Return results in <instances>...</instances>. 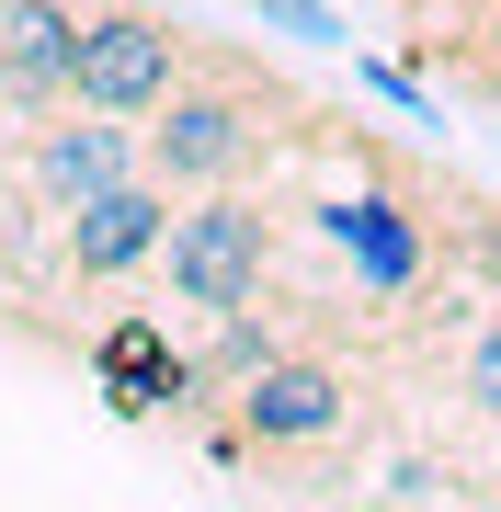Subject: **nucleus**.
Instances as JSON below:
<instances>
[{
    "instance_id": "nucleus-1",
    "label": "nucleus",
    "mask_w": 501,
    "mask_h": 512,
    "mask_svg": "<svg viewBox=\"0 0 501 512\" xmlns=\"http://www.w3.org/2000/svg\"><path fill=\"white\" fill-rule=\"evenodd\" d=\"M160 274H171V308H194V319L251 308V296H262V274H274V205L217 183L205 205H183V217H171Z\"/></svg>"
},
{
    "instance_id": "nucleus-2",
    "label": "nucleus",
    "mask_w": 501,
    "mask_h": 512,
    "mask_svg": "<svg viewBox=\"0 0 501 512\" xmlns=\"http://www.w3.org/2000/svg\"><path fill=\"white\" fill-rule=\"evenodd\" d=\"M194 35L171 12H137V0H103V12H80V46H69V103L80 114H160L171 80H183Z\"/></svg>"
},
{
    "instance_id": "nucleus-3",
    "label": "nucleus",
    "mask_w": 501,
    "mask_h": 512,
    "mask_svg": "<svg viewBox=\"0 0 501 512\" xmlns=\"http://www.w3.org/2000/svg\"><path fill=\"white\" fill-rule=\"evenodd\" d=\"M262 148V103L251 92H217V80H171V103H160V126L149 148H137V171H149L160 194H217V183H240V160Z\"/></svg>"
},
{
    "instance_id": "nucleus-4",
    "label": "nucleus",
    "mask_w": 501,
    "mask_h": 512,
    "mask_svg": "<svg viewBox=\"0 0 501 512\" xmlns=\"http://www.w3.org/2000/svg\"><path fill=\"white\" fill-rule=\"evenodd\" d=\"M114 183H137V137L114 126V114H46L35 137H23V194L46 205V217H69V205H92Z\"/></svg>"
},
{
    "instance_id": "nucleus-5",
    "label": "nucleus",
    "mask_w": 501,
    "mask_h": 512,
    "mask_svg": "<svg viewBox=\"0 0 501 512\" xmlns=\"http://www.w3.org/2000/svg\"><path fill=\"white\" fill-rule=\"evenodd\" d=\"M228 410H240L251 444H319L353 421V376L319 365V353H262V365L228 387Z\"/></svg>"
},
{
    "instance_id": "nucleus-6",
    "label": "nucleus",
    "mask_w": 501,
    "mask_h": 512,
    "mask_svg": "<svg viewBox=\"0 0 501 512\" xmlns=\"http://www.w3.org/2000/svg\"><path fill=\"white\" fill-rule=\"evenodd\" d=\"M160 239H171V194L149 183V171L57 217V251H69L80 285H114V274H137V262H160Z\"/></svg>"
},
{
    "instance_id": "nucleus-7",
    "label": "nucleus",
    "mask_w": 501,
    "mask_h": 512,
    "mask_svg": "<svg viewBox=\"0 0 501 512\" xmlns=\"http://www.w3.org/2000/svg\"><path fill=\"white\" fill-rule=\"evenodd\" d=\"M69 46H80V0H0V114L69 103Z\"/></svg>"
},
{
    "instance_id": "nucleus-8",
    "label": "nucleus",
    "mask_w": 501,
    "mask_h": 512,
    "mask_svg": "<svg viewBox=\"0 0 501 512\" xmlns=\"http://www.w3.org/2000/svg\"><path fill=\"white\" fill-rule=\"evenodd\" d=\"M456 399L479 410V421H501V319L479 330V342H467V365H456Z\"/></svg>"
}]
</instances>
